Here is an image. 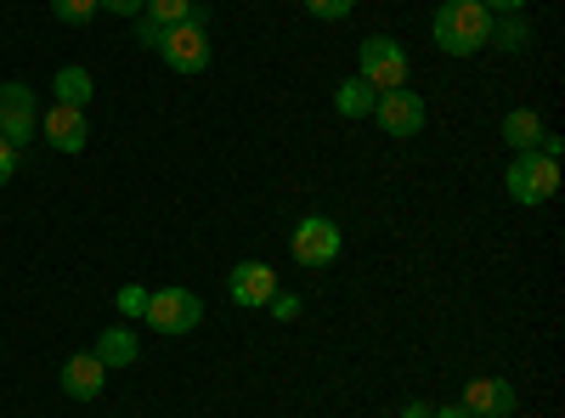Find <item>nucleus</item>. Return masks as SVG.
<instances>
[{
	"instance_id": "obj_1",
	"label": "nucleus",
	"mask_w": 565,
	"mask_h": 418,
	"mask_svg": "<svg viewBox=\"0 0 565 418\" xmlns=\"http://www.w3.org/2000/svg\"><path fill=\"white\" fill-rule=\"evenodd\" d=\"M430 34L447 57H476L481 45H492V12L481 0H441Z\"/></svg>"
},
{
	"instance_id": "obj_2",
	"label": "nucleus",
	"mask_w": 565,
	"mask_h": 418,
	"mask_svg": "<svg viewBox=\"0 0 565 418\" xmlns=\"http://www.w3.org/2000/svg\"><path fill=\"white\" fill-rule=\"evenodd\" d=\"M204 23H210V18H204V12H193L186 23L164 29L153 52H159L175 74H204V68H210V57H215V45H210V29H204Z\"/></svg>"
},
{
	"instance_id": "obj_3",
	"label": "nucleus",
	"mask_w": 565,
	"mask_h": 418,
	"mask_svg": "<svg viewBox=\"0 0 565 418\" xmlns=\"http://www.w3.org/2000/svg\"><path fill=\"white\" fill-rule=\"evenodd\" d=\"M503 187H509L514 204H526V210L532 204H548L559 193V159H548V153H514Z\"/></svg>"
},
{
	"instance_id": "obj_4",
	"label": "nucleus",
	"mask_w": 565,
	"mask_h": 418,
	"mask_svg": "<svg viewBox=\"0 0 565 418\" xmlns=\"http://www.w3.org/2000/svg\"><path fill=\"white\" fill-rule=\"evenodd\" d=\"M141 317H148L153 334H193L199 322H204V300L193 289H153Z\"/></svg>"
},
{
	"instance_id": "obj_5",
	"label": "nucleus",
	"mask_w": 565,
	"mask_h": 418,
	"mask_svg": "<svg viewBox=\"0 0 565 418\" xmlns=\"http://www.w3.org/2000/svg\"><path fill=\"white\" fill-rule=\"evenodd\" d=\"M356 74H362L373 90H402V85H407V52H402L396 40L373 34V40H362V63H356Z\"/></svg>"
},
{
	"instance_id": "obj_6",
	"label": "nucleus",
	"mask_w": 565,
	"mask_h": 418,
	"mask_svg": "<svg viewBox=\"0 0 565 418\" xmlns=\"http://www.w3.org/2000/svg\"><path fill=\"white\" fill-rule=\"evenodd\" d=\"M340 249H345V232L328 221V215H306L295 226V260L300 266H334Z\"/></svg>"
},
{
	"instance_id": "obj_7",
	"label": "nucleus",
	"mask_w": 565,
	"mask_h": 418,
	"mask_svg": "<svg viewBox=\"0 0 565 418\" xmlns=\"http://www.w3.org/2000/svg\"><path fill=\"white\" fill-rule=\"evenodd\" d=\"M424 119H430V108H424V97H413V90H380V103H373V125H380L385 136H418Z\"/></svg>"
},
{
	"instance_id": "obj_8",
	"label": "nucleus",
	"mask_w": 565,
	"mask_h": 418,
	"mask_svg": "<svg viewBox=\"0 0 565 418\" xmlns=\"http://www.w3.org/2000/svg\"><path fill=\"white\" fill-rule=\"evenodd\" d=\"M34 90L29 85H18V79H7L0 85V136H7L12 148H23V142H34Z\"/></svg>"
},
{
	"instance_id": "obj_9",
	"label": "nucleus",
	"mask_w": 565,
	"mask_h": 418,
	"mask_svg": "<svg viewBox=\"0 0 565 418\" xmlns=\"http://www.w3.org/2000/svg\"><path fill=\"white\" fill-rule=\"evenodd\" d=\"M40 130H45V142H52L57 153H79V148H85V136H90L85 108H68V103L45 108V114H40Z\"/></svg>"
},
{
	"instance_id": "obj_10",
	"label": "nucleus",
	"mask_w": 565,
	"mask_h": 418,
	"mask_svg": "<svg viewBox=\"0 0 565 418\" xmlns=\"http://www.w3.org/2000/svg\"><path fill=\"white\" fill-rule=\"evenodd\" d=\"M458 407H469L476 418H509L514 407H521V396H514V385H509V379H469Z\"/></svg>"
},
{
	"instance_id": "obj_11",
	"label": "nucleus",
	"mask_w": 565,
	"mask_h": 418,
	"mask_svg": "<svg viewBox=\"0 0 565 418\" xmlns=\"http://www.w3.org/2000/svg\"><path fill=\"white\" fill-rule=\"evenodd\" d=\"M226 294L238 300V306H266V300L277 294V271H271L266 260H244V266H232Z\"/></svg>"
},
{
	"instance_id": "obj_12",
	"label": "nucleus",
	"mask_w": 565,
	"mask_h": 418,
	"mask_svg": "<svg viewBox=\"0 0 565 418\" xmlns=\"http://www.w3.org/2000/svg\"><path fill=\"white\" fill-rule=\"evenodd\" d=\"M103 379H108V367L97 362V351H79V356L63 362V390L74 401H97L103 396Z\"/></svg>"
},
{
	"instance_id": "obj_13",
	"label": "nucleus",
	"mask_w": 565,
	"mask_h": 418,
	"mask_svg": "<svg viewBox=\"0 0 565 418\" xmlns=\"http://www.w3.org/2000/svg\"><path fill=\"white\" fill-rule=\"evenodd\" d=\"M543 114H532V108H514L509 119H503V142L514 148V153H537L543 148Z\"/></svg>"
},
{
	"instance_id": "obj_14",
	"label": "nucleus",
	"mask_w": 565,
	"mask_h": 418,
	"mask_svg": "<svg viewBox=\"0 0 565 418\" xmlns=\"http://www.w3.org/2000/svg\"><path fill=\"white\" fill-rule=\"evenodd\" d=\"M373 103H380V90H373L362 74H351V79L334 90V108H340L345 119H373Z\"/></svg>"
},
{
	"instance_id": "obj_15",
	"label": "nucleus",
	"mask_w": 565,
	"mask_h": 418,
	"mask_svg": "<svg viewBox=\"0 0 565 418\" xmlns=\"http://www.w3.org/2000/svg\"><path fill=\"white\" fill-rule=\"evenodd\" d=\"M193 12H199L193 0H141V12H136V18H148V23H153V29L164 34V29L186 23V18H193Z\"/></svg>"
},
{
	"instance_id": "obj_16",
	"label": "nucleus",
	"mask_w": 565,
	"mask_h": 418,
	"mask_svg": "<svg viewBox=\"0 0 565 418\" xmlns=\"http://www.w3.org/2000/svg\"><path fill=\"white\" fill-rule=\"evenodd\" d=\"M136 351H141V345H136L130 329H108V334L97 340V362H103V367H130Z\"/></svg>"
},
{
	"instance_id": "obj_17",
	"label": "nucleus",
	"mask_w": 565,
	"mask_h": 418,
	"mask_svg": "<svg viewBox=\"0 0 565 418\" xmlns=\"http://www.w3.org/2000/svg\"><path fill=\"white\" fill-rule=\"evenodd\" d=\"M57 103H68V108H85V103H90V74H85L79 63L57 68Z\"/></svg>"
},
{
	"instance_id": "obj_18",
	"label": "nucleus",
	"mask_w": 565,
	"mask_h": 418,
	"mask_svg": "<svg viewBox=\"0 0 565 418\" xmlns=\"http://www.w3.org/2000/svg\"><path fill=\"white\" fill-rule=\"evenodd\" d=\"M52 12H57L63 23H90L103 7H97V0H52Z\"/></svg>"
},
{
	"instance_id": "obj_19",
	"label": "nucleus",
	"mask_w": 565,
	"mask_h": 418,
	"mask_svg": "<svg viewBox=\"0 0 565 418\" xmlns=\"http://www.w3.org/2000/svg\"><path fill=\"white\" fill-rule=\"evenodd\" d=\"M351 7H356V0H306V12H311V18H322V23L351 18Z\"/></svg>"
},
{
	"instance_id": "obj_20",
	"label": "nucleus",
	"mask_w": 565,
	"mask_h": 418,
	"mask_svg": "<svg viewBox=\"0 0 565 418\" xmlns=\"http://www.w3.org/2000/svg\"><path fill=\"white\" fill-rule=\"evenodd\" d=\"M492 40L498 45H526V23L521 18H503V23H492Z\"/></svg>"
},
{
	"instance_id": "obj_21",
	"label": "nucleus",
	"mask_w": 565,
	"mask_h": 418,
	"mask_svg": "<svg viewBox=\"0 0 565 418\" xmlns=\"http://www.w3.org/2000/svg\"><path fill=\"white\" fill-rule=\"evenodd\" d=\"M114 306H119V311H125V317H141V311H148V289H136V283H125V289H119V300H114Z\"/></svg>"
},
{
	"instance_id": "obj_22",
	"label": "nucleus",
	"mask_w": 565,
	"mask_h": 418,
	"mask_svg": "<svg viewBox=\"0 0 565 418\" xmlns=\"http://www.w3.org/2000/svg\"><path fill=\"white\" fill-rule=\"evenodd\" d=\"M266 306H271V317H277V322H295V317H300V294H282V289H277Z\"/></svg>"
},
{
	"instance_id": "obj_23",
	"label": "nucleus",
	"mask_w": 565,
	"mask_h": 418,
	"mask_svg": "<svg viewBox=\"0 0 565 418\" xmlns=\"http://www.w3.org/2000/svg\"><path fill=\"white\" fill-rule=\"evenodd\" d=\"M12 175H18V148L7 142V136H0V187H7Z\"/></svg>"
},
{
	"instance_id": "obj_24",
	"label": "nucleus",
	"mask_w": 565,
	"mask_h": 418,
	"mask_svg": "<svg viewBox=\"0 0 565 418\" xmlns=\"http://www.w3.org/2000/svg\"><path fill=\"white\" fill-rule=\"evenodd\" d=\"M103 12H114V18H136L141 12V0H97Z\"/></svg>"
},
{
	"instance_id": "obj_25",
	"label": "nucleus",
	"mask_w": 565,
	"mask_h": 418,
	"mask_svg": "<svg viewBox=\"0 0 565 418\" xmlns=\"http://www.w3.org/2000/svg\"><path fill=\"white\" fill-rule=\"evenodd\" d=\"M481 7H487V12H509V18H514V12L526 7V0H481Z\"/></svg>"
},
{
	"instance_id": "obj_26",
	"label": "nucleus",
	"mask_w": 565,
	"mask_h": 418,
	"mask_svg": "<svg viewBox=\"0 0 565 418\" xmlns=\"http://www.w3.org/2000/svg\"><path fill=\"white\" fill-rule=\"evenodd\" d=\"M430 418H476L469 407H430Z\"/></svg>"
},
{
	"instance_id": "obj_27",
	"label": "nucleus",
	"mask_w": 565,
	"mask_h": 418,
	"mask_svg": "<svg viewBox=\"0 0 565 418\" xmlns=\"http://www.w3.org/2000/svg\"><path fill=\"white\" fill-rule=\"evenodd\" d=\"M402 418H430V407H424V401H407V412Z\"/></svg>"
}]
</instances>
